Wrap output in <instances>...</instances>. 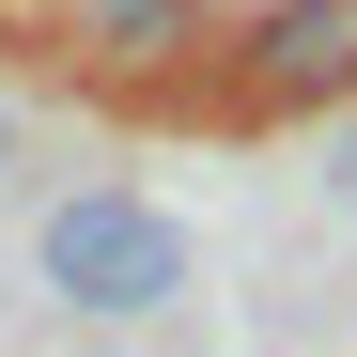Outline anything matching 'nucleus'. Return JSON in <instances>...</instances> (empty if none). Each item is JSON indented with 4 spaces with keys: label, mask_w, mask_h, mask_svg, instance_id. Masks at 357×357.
<instances>
[{
    "label": "nucleus",
    "mask_w": 357,
    "mask_h": 357,
    "mask_svg": "<svg viewBox=\"0 0 357 357\" xmlns=\"http://www.w3.org/2000/svg\"><path fill=\"white\" fill-rule=\"evenodd\" d=\"M31 264H47V295H63V311L140 326V311H171V295H187V218L140 202V187H63V202H47V233H31Z\"/></svg>",
    "instance_id": "obj_1"
},
{
    "label": "nucleus",
    "mask_w": 357,
    "mask_h": 357,
    "mask_svg": "<svg viewBox=\"0 0 357 357\" xmlns=\"http://www.w3.org/2000/svg\"><path fill=\"white\" fill-rule=\"evenodd\" d=\"M233 78H249V109H326V93H357V0H264L249 47H233Z\"/></svg>",
    "instance_id": "obj_2"
},
{
    "label": "nucleus",
    "mask_w": 357,
    "mask_h": 357,
    "mask_svg": "<svg viewBox=\"0 0 357 357\" xmlns=\"http://www.w3.org/2000/svg\"><path fill=\"white\" fill-rule=\"evenodd\" d=\"M202 31H218V0H63V47L93 78H171V63H202Z\"/></svg>",
    "instance_id": "obj_3"
},
{
    "label": "nucleus",
    "mask_w": 357,
    "mask_h": 357,
    "mask_svg": "<svg viewBox=\"0 0 357 357\" xmlns=\"http://www.w3.org/2000/svg\"><path fill=\"white\" fill-rule=\"evenodd\" d=\"M0 16H63V0H0Z\"/></svg>",
    "instance_id": "obj_4"
},
{
    "label": "nucleus",
    "mask_w": 357,
    "mask_h": 357,
    "mask_svg": "<svg viewBox=\"0 0 357 357\" xmlns=\"http://www.w3.org/2000/svg\"><path fill=\"white\" fill-rule=\"evenodd\" d=\"M0 171H16V109H0Z\"/></svg>",
    "instance_id": "obj_5"
},
{
    "label": "nucleus",
    "mask_w": 357,
    "mask_h": 357,
    "mask_svg": "<svg viewBox=\"0 0 357 357\" xmlns=\"http://www.w3.org/2000/svg\"><path fill=\"white\" fill-rule=\"evenodd\" d=\"M342 202H357V155H342Z\"/></svg>",
    "instance_id": "obj_6"
}]
</instances>
